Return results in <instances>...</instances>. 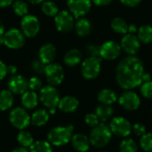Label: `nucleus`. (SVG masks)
Segmentation results:
<instances>
[{
  "label": "nucleus",
  "instance_id": "nucleus-1",
  "mask_svg": "<svg viewBox=\"0 0 152 152\" xmlns=\"http://www.w3.org/2000/svg\"><path fill=\"white\" fill-rule=\"evenodd\" d=\"M144 67L142 61L134 55L122 59L116 69V79L121 88L130 90L142 84Z\"/></svg>",
  "mask_w": 152,
  "mask_h": 152
},
{
  "label": "nucleus",
  "instance_id": "nucleus-2",
  "mask_svg": "<svg viewBox=\"0 0 152 152\" xmlns=\"http://www.w3.org/2000/svg\"><path fill=\"white\" fill-rule=\"evenodd\" d=\"M74 127L69 125L66 126H56L52 128L47 134L48 142L57 147L67 144L72 138Z\"/></svg>",
  "mask_w": 152,
  "mask_h": 152
},
{
  "label": "nucleus",
  "instance_id": "nucleus-3",
  "mask_svg": "<svg viewBox=\"0 0 152 152\" xmlns=\"http://www.w3.org/2000/svg\"><path fill=\"white\" fill-rule=\"evenodd\" d=\"M39 100L49 110V114H55L61 98L58 90L53 86L42 87L39 92Z\"/></svg>",
  "mask_w": 152,
  "mask_h": 152
},
{
  "label": "nucleus",
  "instance_id": "nucleus-4",
  "mask_svg": "<svg viewBox=\"0 0 152 152\" xmlns=\"http://www.w3.org/2000/svg\"><path fill=\"white\" fill-rule=\"evenodd\" d=\"M111 137L112 133L110 129V126L102 123L93 128L89 140L93 146L96 148H104L109 144Z\"/></svg>",
  "mask_w": 152,
  "mask_h": 152
},
{
  "label": "nucleus",
  "instance_id": "nucleus-5",
  "mask_svg": "<svg viewBox=\"0 0 152 152\" xmlns=\"http://www.w3.org/2000/svg\"><path fill=\"white\" fill-rule=\"evenodd\" d=\"M9 120L11 124L19 130L25 129L30 124V117L28 111L21 107H16L12 110L9 115Z\"/></svg>",
  "mask_w": 152,
  "mask_h": 152
},
{
  "label": "nucleus",
  "instance_id": "nucleus-6",
  "mask_svg": "<svg viewBox=\"0 0 152 152\" xmlns=\"http://www.w3.org/2000/svg\"><path fill=\"white\" fill-rule=\"evenodd\" d=\"M101 71V59L99 57H89L81 65V73L86 79H94Z\"/></svg>",
  "mask_w": 152,
  "mask_h": 152
},
{
  "label": "nucleus",
  "instance_id": "nucleus-7",
  "mask_svg": "<svg viewBox=\"0 0 152 152\" xmlns=\"http://www.w3.org/2000/svg\"><path fill=\"white\" fill-rule=\"evenodd\" d=\"M111 133L118 137H126L132 132V126L130 122L123 117L113 118L110 124Z\"/></svg>",
  "mask_w": 152,
  "mask_h": 152
},
{
  "label": "nucleus",
  "instance_id": "nucleus-8",
  "mask_svg": "<svg viewBox=\"0 0 152 152\" xmlns=\"http://www.w3.org/2000/svg\"><path fill=\"white\" fill-rule=\"evenodd\" d=\"M4 45L11 49H19L25 44V37L21 31L17 28H11L3 35Z\"/></svg>",
  "mask_w": 152,
  "mask_h": 152
},
{
  "label": "nucleus",
  "instance_id": "nucleus-9",
  "mask_svg": "<svg viewBox=\"0 0 152 152\" xmlns=\"http://www.w3.org/2000/svg\"><path fill=\"white\" fill-rule=\"evenodd\" d=\"M45 75L46 80L51 86H59L64 78V71L62 67L58 63H50L45 66Z\"/></svg>",
  "mask_w": 152,
  "mask_h": 152
},
{
  "label": "nucleus",
  "instance_id": "nucleus-10",
  "mask_svg": "<svg viewBox=\"0 0 152 152\" xmlns=\"http://www.w3.org/2000/svg\"><path fill=\"white\" fill-rule=\"evenodd\" d=\"M20 27L24 36L28 37H34L39 32L40 23L36 16L27 14L23 16L20 22Z\"/></svg>",
  "mask_w": 152,
  "mask_h": 152
},
{
  "label": "nucleus",
  "instance_id": "nucleus-11",
  "mask_svg": "<svg viewBox=\"0 0 152 152\" xmlns=\"http://www.w3.org/2000/svg\"><path fill=\"white\" fill-rule=\"evenodd\" d=\"M54 22L57 30L62 33L69 32L74 27V18L68 11H61L54 16Z\"/></svg>",
  "mask_w": 152,
  "mask_h": 152
},
{
  "label": "nucleus",
  "instance_id": "nucleus-12",
  "mask_svg": "<svg viewBox=\"0 0 152 152\" xmlns=\"http://www.w3.org/2000/svg\"><path fill=\"white\" fill-rule=\"evenodd\" d=\"M118 102L125 110L128 111H133L140 107L141 100L137 94L130 90H127L119 96Z\"/></svg>",
  "mask_w": 152,
  "mask_h": 152
},
{
  "label": "nucleus",
  "instance_id": "nucleus-13",
  "mask_svg": "<svg viewBox=\"0 0 152 152\" xmlns=\"http://www.w3.org/2000/svg\"><path fill=\"white\" fill-rule=\"evenodd\" d=\"M68 7L69 12L74 15L75 18L83 17L91 9V0H68Z\"/></svg>",
  "mask_w": 152,
  "mask_h": 152
},
{
  "label": "nucleus",
  "instance_id": "nucleus-14",
  "mask_svg": "<svg viewBox=\"0 0 152 152\" xmlns=\"http://www.w3.org/2000/svg\"><path fill=\"white\" fill-rule=\"evenodd\" d=\"M121 53V46L115 41H107L100 46V56L105 60H115Z\"/></svg>",
  "mask_w": 152,
  "mask_h": 152
},
{
  "label": "nucleus",
  "instance_id": "nucleus-15",
  "mask_svg": "<svg viewBox=\"0 0 152 152\" xmlns=\"http://www.w3.org/2000/svg\"><path fill=\"white\" fill-rule=\"evenodd\" d=\"M121 49L130 55H135L141 47L140 40L134 34H126L123 37L120 43Z\"/></svg>",
  "mask_w": 152,
  "mask_h": 152
},
{
  "label": "nucleus",
  "instance_id": "nucleus-16",
  "mask_svg": "<svg viewBox=\"0 0 152 152\" xmlns=\"http://www.w3.org/2000/svg\"><path fill=\"white\" fill-rule=\"evenodd\" d=\"M28 87V81L21 75H13L8 80V88L14 94H24Z\"/></svg>",
  "mask_w": 152,
  "mask_h": 152
},
{
  "label": "nucleus",
  "instance_id": "nucleus-17",
  "mask_svg": "<svg viewBox=\"0 0 152 152\" xmlns=\"http://www.w3.org/2000/svg\"><path fill=\"white\" fill-rule=\"evenodd\" d=\"M56 48L52 44H45L42 45L38 52L39 60L43 61L45 64H50L56 57Z\"/></svg>",
  "mask_w": 152,
  "mask_h": 152
},
{
  "label": "nucleus",
  "instance_id": "nucleus-18",
  "mask_svg": "<svg viewBox=\"0 0 152 152\" xmlns=\"http://www.w3.org/2000/svg\"><path fill=\"white\" fill-rule=\"evenodd\" d=\"M71 143L73 148L78 152H86L91 144L89 138L83 134H76L72 135Z\"/></svg>",
  "mask_w": 152,
  "mask_h": 152
},
{
  "label": "nucleus",
  "instance_id": "nucleus-19",
  "mask_svg": "<svg viewBox=\"0 0 152 152\" xmlns=\"http://www.w3.org/2000/svg\"><path fill=\"white\" fill-rule=\"evenodd\" d=\"M78 105L79 102L76 97L68 95L60 100L58 108L65 113H71L77 109Z\"/></svg>",
  "mask_w": 152,
  "mask_h": 152
},
{
  "label": "nucleus",
  "instance_id": "nucleus-20",
  "mask_svg": "<svg viewBox=\"0 0 152 152\" xmlns=\"http://www.w3.org/2000/svg\"><path fill=\"white\" fill-rule=\"evenodd\" d=\"M21 103L27 110H33L37 106L38 96L34 91H26L21 94Z\"/></svg>",
  "mask_w": 152,
  "mask_h": 152
},
{
  "label": "nucleus",
  "instance_id": "nucleus-21",
  "mask_svg": "<svg viewBox=\"0 0 152 152\" xmlns=\"http://www.w3.org/2000/svg\"><path fill=\"white\" fill-rule=\"evenodd\" d=\"M49 120V112L45 110H37L30 117V123L36 126H45Z\"/></svg>",
  "mask_w": 152,
  "mask_h": 152
},
{
  "label": "nucleus",
  "instance_id": "nucleus-22",
  "mask_svg": "<svg viewBox=\"0 0 152 152\" xmlns=\"http://www.w3.org/2000/svg\"><path fill=\"white\" fill-rule=\"evenodd\" d=\"M82 60V53L77 49H71L66 53L63 61L67 66L73 67L80 63Z\"/></svg>",
  "mask_w": 152,
  "mask_h": 152
},
{
  "label": "nucleus",
  "instance_id": "nucleus-23",
  "mask_svg": "<svg viewBox=\"0 0 152 152\" xmlns=\"http://www.w3.org/2000/svg\"><path fill=\"white\" fill-rule=\"evenodd\" d=\"M75 29H76V32L78 36L86 37L92 31V24L87 19L81 18L76 22Z\"/></svg>",
  "mask_w": 152,
  "mask_h": 152
},
{
  "label": "nucleus",
  "instance_id": "nucleus-24",
  "mask_svg": "<svg viewBox=\"0 0 152 152\" xmlns=\"http://www.w3.org/2000/svg\"><path fill=\"white\" fill-rule=\"evenodd\" d=\"M98 100L102 104L111 105L118 100L116 93L110 89H103L98 94Z\"/></svg>",
  "mask_w": 152,
  "mask_h": 152
},
{
  "label": "nucleus",
  "instance_id": "nucleus-25",
  "mask_svg": "<svg viewBox=\"0 0 152 152\" xmlns=\"http://www.w3.org/2000/svg\"><path fill=\"white\" fill-rule=\"evenodd\" d=\"M95 114L98 117L99 120L103 122L108 121L113 115V109L110 105H107V104H101L99 106H97L96 110H95Z\"/></svg>",
  "mask_w": 152,
  "mask_h": 152
},
{
  "label": "nucleus",
  "instance_id": "nucleus-26",
  "mask_svg": "<svg viewBox=\"0 0 152 152\" xmlns=\"http://www.w3.org/2000/svg\"><path fill=\"white\" fill-rule=\"evenodd\" d=\"M13 104V94L10 90H2L0 92V110H9Z\"/></svg>",
  "mask_w": 152,
  "mask_h": 152
},
{
  "label": "nucleus",
  "instance_id": "nucleus-27",
  "mask_svg": "<svg viewBox=\"0 0 152 152\" xmlns=\"http://www.w3.org/2000/svg\"><path fill=\"white\" fill-rule=\"evenodd\" d=\"M138 39L144 43L150 44L152 42V27L150 25H142L138 30Z\"/></svg>",
  "mask_w": 152,
  "mask_h": 152
},
{
  "label": "nucleus",
  "instance_id": "nucleus-28",
  "mask_svg": "<svg viewBox=\"0 0 152 152\" xmlns=\"http://www.w3.org/2000/svg\"><path fill=\"white\" fill-rule=\"evenodd\" d=\"M110 26L112 29L118 34H126L128 31V25L126 21L120 17L114 18L111 21Z\"/></svg>",
  "mask_w": 152,
  "mask_h": 152
},
{
  "label": "nucleus",
  "instance_id": "nucleus-29",
  "mask_svg": "<svg viewBox=\"0 0 152 152\" xmlns=\"http://www.w3.org/2000/svg\"><path fill=\"white\" fill-rule=\"evenodd\" d=\"M30 152H53L51 143L45 141H37L29 147Z\"/></svg>",
  "mask_w": 152,
  "mask_h": 152
},
{
  "label": "nucleus",
  "instance_id": "nucleus-30",
  "mask_svg": "<svg viewBox=\"0 0 152 152\" xmlns=\"http://www.w3.org/2000/svg\"><path fill=\"white\" fill-rule=\"evenodd\" d=\"M17 141L24 148L30 147L32 145V143L34 142V139H33V136L31 135V134H29L27 131H22V130L18 134Z\"/></svg>",
  "mask_w": 152,
  "mask_h": 152
},
{
  "label": "nucleus",
  "instance_id": "nucleus-31",
  "mask_svg": "<svg viewBox=\"0 0 152 152\" xmlns=\"http://www.w3.org/2000/svg\"><path fill=\"white\" fill-rule=\"evenodd\" d=\"M42 12L47 16H55L58 13L57 5L52 1H44L41 6Z\"/></svg>",
  "mask_w": 152,
  "mask_h": 152
},
{
  "label": "nucleus",
  "instance_id": "nucleus-32",
  "mask_svg": "<svg viewBox=\"0 0 152 152\" xmlns=\"http://www.w3.org/2000/svg\"><path fill=\"white\" fill-rule=\"evenodd\" d=\"M120 152H137L138 147L136 142L132 139H124L119 145Z\"/></svg>",
  "mask_w": 152,
  "mask_h": 152
},
{
  "label": "nucleus",
  "instance_id": "nucleus-33",
  "mask_svg": "<svg viewBox=\"0 0 152 152\" xmlns=\"http://www.w3.org/2000/svg\"><path fill=\"white\" fill-rule=\"evenodd\" d=\"M12 8H13L14 12L18 16H22L23 17V16L27 15L28 12V4L22 0H16L15 2H13Z\"/></svg>",
  "mask_w": 152,
  "mask_h": 152
},
{
  "label": "nucleus",
  "instance_id": "nucleus-34",
  "mask_svg": "<svg viewBox=\"0 0 152 152\" xmlns=\"http://www.w3.org/2000/svg\"><path fill=\"white\" fill-rule=\"evenodd\" d=\"M140 145L146 152H152V133H146L141 137Z\"/></svg>",
  "mask_w": 152,
  "mask_h": 152
},
{
  "label": "nucleus",
  "instance_id": "nucleus-35",
  "mask_svg": "<svg viewBox=\"0 0 152 152\" xmlns=\"http://www.w3.org/2000/svg\"><path fill=\"white\" fill-rule=\"evenodd\" d=\"M141 93L145 98L152 100V80L142 84Z\"/></svg>",
  "mask_w": 152,
  "mask_h": 152
},
{
  "label": "nucleus",
  "instance_id": "nucleus-36",
  "mask_svg": "<svg viewBox=\"0 0 152 152\" xmlns=\"http://www.w3.org/2000/svg\"><path fill=\"white\" fill-rule=\"evenodd\" d=\"M45 66H46V64H45L39 59L34 60L31 63V68H32L33 71L37 74H45Z\"/></svg>",
  "mask_w": 152,
  "mask_h": 152
},
{
  "label": "nucleus",
  "instance_id": "nucleus-37",
  "mask_svg": "<svg viewBox=\"0 0 152 152\" xmlns=\"http://www.w3.org/2000/svg\"><path fill=\"white\" fill-rule=\"evenodd\" d=\"M99 118L98 117L96 116V114H94V113H88L86 115L85 117V122L87 126H91V127H94L96 126L97 125H99Z\"/></svg>",
  "mask_w": 152,
  "mask_h": 152
},
{
  "label": "nucleus",
  "instance_id": "nucleus-38",
  "mask_svg": "<svg viewBox=\"0 0 152 152\" xmlns=\"http://www.w3.org/2000/svg\"><path fill=\"white\" fill-rule=\"evenodd\" d=\"M28 88L31 91H37V90H40L42 88V81L36 77H31L28 80Z\"/></svg>",
  "mask_w": 152,
  "mask_h": 152
},
{
  "label": "nucleus",
  "instance_id": "nucleus-39",
  "mask_svg": "<svg viewBox=\"0 0 152 152\" xmlns=\"http://www.w3.org/2000/svg\"><path fill=\"white\" fill-rule=\"evenodd\" d=\"M86 52L90 57H99L100 56V47L94 45H88L86 46Z\"/></svg>",
  "mask_w": 152,
  "mask_h": 152
},
{
  "label": "nucleus",
  "instance_id": "nucleus-40",
  "mask_svg": "<svg viewBox=\"0 0 152 152\" xmlns=\"http://www.w3.org/2000/svg\"><path fill=\"white\" fill-rule=\"evenodd\" d=\"M133 131L137 136L142 137L143 134H146V127L144 126V125H142L141 123H136L133 126Z\"/></svg>",
  "mask_w": 152,
  "mask_h": 152
},
{
  "label": "nucleus",
  "instance_id": "nucleus-41",
  "mask_svg": "<svg viewBox=\"0 0 152 152\" xmlns=\"http://www.w3.org/2000/svg\"><path fill=\"white\" fill-rule=\"evenodd\" d=\"M120 1L123 4L128 7H134L142 2V0H120Z\"/></svg>",
  "mask_w": 152,
  "mask_h": 152
},
{
  "label": "nucleus",
  "instance_id": "nucleus-42",
  "mask_svg": "<svg viewBox=\"0 0 152 152\" xmlns=\"http://www.w3.org/2000/svg\"><path fill=\"white\" fill-rule=\"evenodd\" d=\"M7 75V66L0 61V80L4 79Z\"/></svg>",
  "mask_w": 152,
  "mask_h": 152
},
{
  "label": "nucleus",
  "instance_id": "nucleus-43",
  "mask_svg": "<svg viewBox=\"0 0 152 152\" xmlns=\"http://www.w3.org/2000/svg\"><path fill=\"white\" fill-rule=\"evenodd\" d=\"M93 2L97 5L102 6V5H108L112 2V0H93Z\"/></svg>",
  "mask_w": 152,
  "mask_h": 152
},
{
  "label": "nucleus",
  "instance_id": "nucleus-44",
  "mask_svg": "<svg viewBox=\"0 0 152 152\" xmlns=\"http://www.w3.org/2000/svg\"><path fill=\"white\" fill-rule=\"evenodd\" d=\"M7 73H10L11 75H15L17 73V67L14 65H9L7 66Z\"/></svg>",
  "mask_w": 152,
  "mask_h": 152
},
{
  "label": "nucleus",
  "instance_id": "nucleus-45",
  "mask_svg": "<svg viewBox=\"0 0 152 152\" xmlns=\"http://www.w3.org/2000/svg\"><path fill=\"white\" fill-rule=\"evenodd\" d=\"M13 3V0H0V7H7Z\"/></svg>",
  "mask_w": 152,
  "mask_h": 152
},
{
  "label": "nucleus",
  "instance_id": "nucleus-46",
  "mask_svg": "<svg viewBox=\"0 0 152 152\" xmlns=\"http://www.w3.org/2000/svg\"><path fill=\"white\" fill-rule=\"evenodd\" d=\"M137 30H138L137 29V27L134 24H132V25H129L128 26V32L130 34H134Z\"/></svg>",
  "mask_w": 152,
  "mask_h": 152
},
{
  "label": "nucleus",
  "instance_id": "nucleus-47",
  "mask_svg": "<svg viewBox=\"0 0 152 152\" xmlns=\"http://www.w3.org/2000/svg\"><path fill=\"white\" fill-rule=\"evenodd\" d=\"M151 75L149 74V73H143V75H142V83H145V82H148V81H151Z\"/></svg>",
  "mask_w": 152,
  "mask_h": 152
},
{
  "label": "nucleus",
  "instance_id": "nucleus-48",
  "mask_svg": "<svg viewBox=\"0 0 152 152\" xmlns=\"http://www.w3.org/2000/svg\"><path fill=\"white\" fill-rule=\"evenodd\" d=\"M11 152H28L27 151V149L26 148H24V147H18V148H15L14 150H12Z\"/></svg>",
  "mask_w": 152,
  "mask_h": 152
},
{
  "label": "nucleus",
  "instance_id": "nucleus-49",
  "mask_svg": "<svg viewBox=\"0 0 152 152\" xmlns=\"http://www.w3.org/2000/svg\"><path fill=\"white\" fill-rule=\"evenodd\" d=\"M4 34V25L3 23V21L0 20V37L3 36Z\"/></svg>",
  "mask_w": 152,
  "mask_h": 152
},
{
  "label": "nucleus",
  "instance_id": "nucleus-50",
  "mask_svg": "<svg viewBox=\"0 0 152 152\" xmlns=\"http://www.w3.org/2000/svg\"><path fill=\"white\" fill-rule=\"evenodd\" d=\"M45 0H28L29 3L33 4H40V3H43Z\"/></svg>",
  "mask_w": 152,
  "mask_h": 152
},
{
  "label": "nucleus",
  "instance_id": "nucleus-51",
  "mask_svg": "<svg viewBox=\"0 0 152 152\" xmlns=\"http://www.w3.org/2000/svg\"><path fill=\"white\" fill-rule=\"evenodd\" d=\"M0 45H4V37H3V36L0 37Z\"/></svg>",
  "mask_w": 152,
  "mask_h": 152
},
{
  "label": "nucleus",
  "instance_id": "nucleus-52",
  "mask_svg": "<svg viewBox=\"0 0 152 152\" xmlns=\"http://www.w3.org/2000/svg\"><path fill=\"white\" fill-rule=\"evenodd\" d=\"M102 152H107V151H102Z\"/></svg>",
  "mask_w": 152,
  "mask_h": 152
}]
</instances>
